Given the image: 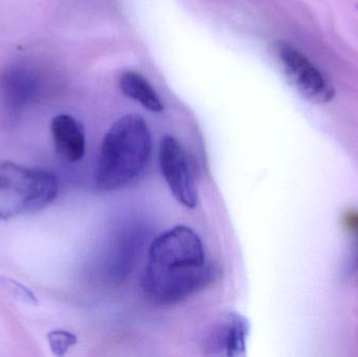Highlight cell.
Masks as SVG:
<instances>
[{
	"label": "cell",
	"instance_id": "ba28073f",
	"mask_svg": "<svg viewBox=\"0 0 358 357\" xmlns=\"http://www.w3.org/2000/svg\"><path fill=\"white\" fill-rule=\"evenodd\" d=\"M122 92L152 112L164 110V104L150 82L138 71H125L120 75Z\"/></svg>",
	"mask_w": 358,
	"mask_h": 357
},
{
	"label": "cell",
	"instance_id": "5b68a950",
	"mask_svg": "<svg viewBox=\"0 0 358 357\" xmlns=\"http://www.w3.org/2000/svg\"><path fill=\"white\" fill-rule=\"evenodd\" d=\"M159 167L174 198L187 209L198 205V191L189 169L187 153L180 143L166 136L159 145Z\"/></svg>",
	"mask_w": 358,
	"mask_h": 357
},
{
	"label": "cell",
	"instance_id": "8992f818",
	"mask_svg": "<svg viewBox=\"0 0 358 357\" xmlns=\"http://www.w3.org/2000/svg\"><path fill=\"white\" fill-rule=\"evenodd\" d=\"M250 330V322L245 316L236 312H224L213 323L204 337V354L212 356H243Z\"/></svg>",
	"mask_w": 358,
	"mask_h": 357
},
{
	"label": "cell",
	"instance_id": "3957f363",
	"mask_svg": "<svg viewBox=\"0 0 358 357\" xmlns=\"http://www.w3.org/2000/svg\"><path fill=\"white\" fill-rule=\"evenodd\" d=\"M56 175L14 161H0V219L38 213L58 196Z\"/></svg>",
	"mask_w": 358,
	"mask_h": 357
},
{
	"label": "cell",
	"instance_id": "277c9868",
	"mask_svg": "<svg viewBox=\"0 0 358 357\" xmlns=\"http://www.w3.org/2000/svg\"><path fill=\"white\" fill-rule=\"evenodd\" d=\"M275 52L284 73L296 89L315 103H327L336 96V90L323 73L292 44L278 41Z\"/></svg>",
	"mask_w": 358,
	"mask_h": 357
},
{
	"label": "cell",
	"instance_id": "30bf717a",
	"mask_svg": "<svg viewBox=\"0 0 358 357\" xmlns=\"http://www.w3.org/2000/svg\"><path fill=\"white\" fill-rule=\"evenodd\" d=\"M355 266H357V268L358 270V252L357 255V261H355Z\"/></svg>",
	"mask_w": 358,
	"mask_h": 357
},
{
	"label": "cell",
	"instance_id": "52a82bcc",
	"mask_svg": "<svg viewBox=\"0 0 358 357\" xmlns=\"http://www.w3.org/2000/svg\"><path fill=\"white\" fill-rule=\"evenodd\" d=\"M55 150L69 163H77L85 154L86 140L80 122L69 115H56L50 123Z\"/></svg>",
	"mask_w": 358,
	"mask_h": 357
},
{
	"label": "cell",
	"instance_id": "7a4b0ae2",
	"mask_svg": "<svg viewBox=\"0 0 358 357\" xmlns=\"http://www.w3.org/2000/svg\"><path fill=\"white\" fill-rule=\"evenodd\" d=\"M152 138L147 122L138 115L117 119L103 138L94 171V187L111 192L134 182L148 165Z\"/></svg>",
	"mask_w": 358,
	"mask_h": 357
},
{
	"label": "cell",
	"instance_id": "8fae6325",
	"mask_svg": "<svg viewBox=\"0 0 358 357\" xmlns=\"http://www.w3.org/2000/svg\"><path fill=\"white\" fill-rule=\"evenodd\" d=\"M357 10H358V3H357Z\"/></svg>",
	"mask_w": 358,
	"mask_h": 357
},
{
	"label": "cell",
	"instance_id": "9c48e42d",
	"mask_svg": "<svg viewBox=\"0 0 358 357\" xmlns=\"http://www.w3.org/2000/svg\"><path fill=\"white\" fill-rule=\"evenodd\" d=\"M50 348L56 356H64L67 350L77 343V337L67 331H54L48 335Z\"/></svg>",
	"mask_w": 358,
	"mask_h": 357
},
{
	"label": "cell",
	"instance_id": "6da1fadb",
	"mask_svg": "<svg viewBox=\"0 0 358 357\" xmlns=\"http://www.w3.org/2000/svg\"><path fill=\"white\" fill-rule=\"evenodd\" d=\"M210 275L199 235L189 226H176L153 241L141 284L147 299L169 306L201 289Z\"/></svg>",
	"mask_w": 358,
	"mask_h": 357
}]
</instances>
